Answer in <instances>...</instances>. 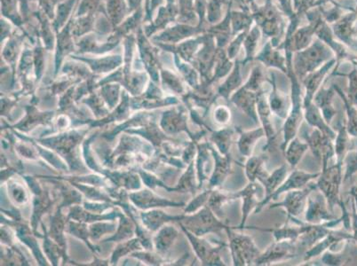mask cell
Instances as JSON below:
<instances>
[{
    "label": "cell",
    "instance_id": "1",
    "mask_svg": "<svg viewBox=\"0 0 357 266\" xmlns=\"http://www.w3.org/2000/svg\"><path fill=\"white\" fill-rule=\"evenodd\" d=\"M343 164L336 163L331 166H328L326 170H323L319 178H317V189L324 194L327 201L328 207L330 212L334 213V208L339 206L342 210V215L340 219L342 220L344 227L346 231L351 229V220L350 215L347 212L345 203L343 202L340 196V187L343 182Z\"/></svg>",
    "mask_w": 357,
    "mask_h": 266
},
{
    "label": "cell",
    "instance_id": "2",
    "mask_svg": "<svg viewBox=\"0 0 357 266\" xmlns=\"http://www.w3.org/2000/svg\"><path fill=\"white\" fill-rule=\"evenodd\" d=\"M235 227L229 226L226 229L229 238V247L234 266H250L255 265L256 259L261 255L257 246L252 237L236 233Z\"/></svg>",
    "mask_w": 357,
    "mask_h": 266
},
{
    "label": "cell",
    "instance_id": "3",
    "mask_svg": "<svg viewBox=\"0 0 357 266\" xmlns=\"http://www.w3.org/2000/svg\"><path fill=\"white\" fill-rule=\"evenodd\" d=\"M303 128L301 137L307 142L314 157L322 165V171L326 170L329 166L330 161L335 157L334 139L317 128H312L310 131L303 126Z\"/></svg>",
    "mask_w": 357,
    "mask_h": 266
},
{
    "label": "cell",
    "instance_id": "4",
    "mask_svg": "<svg viewBox=\"0 0 357 266\" xmlns=\"http://www.w3.org/2000/svg\"><path fill=\"white\" fill-rule=\"evenodd\" d=\"M186 228L195 235L202 237L207 233L220 235L229 226L219 219L208 206H204L199 212L186 219Z\"/></svg>",
    "mask_w": 357,
    "mask_h": 266
},
{
    "label": "cell",
    "instance_id": "5",
    "mask_svg": "<svg viewBox=\"0 0 357 266\" xmlns=\"http://www.w3.org/2000/svg\"><path fill=\"white\" fill-rule=\"evenodd\" d=\"M184 232L186 233L191 244H192L195 252L197 258L200 259L203 265L212 266H226L225 262L222 260L220 256V251L229 244L225 242H218L217 245L212 244L206 240L201 239L200 236L195 235L183 227Z\"/></svg>",
    "mask_w": 357,
    "mask_h": 266
},
{
    "label": "cell",
    "instance_id": "6",
    "mask_svg": "<svg viewBox=\"0 0 357 266\" xmlns=\"http://www.w3.org/2000/svg\"><path fill=\"white\" fill-rule=\"evenodd\" d=\"M317 189V183H310L301 189L291 190L285 194L284 199L280 203L271 204L269 210L284 208L287 212V219H297L303 213L307 206V198L313 191Z\"/></svg>",
    "mask_w": 357,
    "mask_h": 266
},
{
    "label": "cell",
    "instance_id": "7",
    "mask_svg": "<svg viewBox=\"0 0 357 266\" xmlns=\"http://www.w3.org/2000/svg\"><path fill=\"white\" fill-rule=\"evenodd\" d=\"M297 242L291 241H275L256 259L255 265H271L275 263L291 259L297 256Z\"/></svg>",
    "mask_w": 357,
    "mask_h": 266
},
{
    "label": "cell",
    "instance_id": "8",
    "mask_svg": "<svg viewBox=\"0 0 357 266\" xmlns=\"http://www.w3.org/2000/svg\"><path fill=\"white\" fill-rule=\"evenodd\" d=\"M317 190L313 191L307 198L305 221L308 224H323L333 221L336 219V217L330 212L326 197Z\"/></svg>",
    "mask_w": 357,
    "mask_h": 266
},
{
    "label": "cell",
    "instance_id": "9",
    "mask_svg": "<svg viewBox=\"0 0 357 266\" xmlns=\"http://www.w3.org/2000/svg\"><path fill=\"white\" fill-rule=\"evenodd\" d=\"M211 154L214 160V168L209 178L208 188L216 189L225 182L227 178L232 173V157L229 154L223 155L211 143H208Z\"/></svg>",
    "mask_w": 357,
    "mask_h": 266
},
{
    "label": "cell",
    "instance_id": "10",
    "mask_svg": "<svg viewBox=\"0 0 357 266\" xmlns=\"http://www.w3.org/2000/svg\"><path fill=\"white\" fill-rule=\"evenodd\" d=\"M353 241V235L344 231H335L332 230L330 233L321 241L314 244L312 248L307 249L304 255V262L312 260V259L323 255L326 251L337 252L335 248L342 242Z\"/></svg>",
    "mask_w": 357,
    "mask_h": 266
},
{
    "label": "cell",
    "instance_id": "11",
    "mask_svg": "<svg viewBox=\"0 0 357 266\" xmlns=\"http://www.w3.org/2000/svg\"><path fill=\"white\" fill-rule=\"evenodd\" d=\"M257 114L259 122L264 130L265 137L267 139V143L263 147V152L271 151L275 144V139L278 135L275 128L272 122V113L269 108L268 98L264 93H259L257 100Z\"/></svg>",
    "mask_w": 357,
    "mask_h": 266
},
{
    "label": "cell",
    "instance_id": "12",
    "mask_svg": "<svg viewBox=\"0 0 357 266\" xmlns=\"http://www.w3.org/2000/svg\"><path fill=\"white\" fill-rule=\"evenodd\" d=\"M259 190V185L257 182H249L243 189L234 193L236 200L243 201L241 223L238 227H235L236 230L245 229L246 222L251 212L256 209L259 203L257 199Z\"/></svg>",
    "mask_w": 357,
    "mask_h": 266
},
{
    "label": "cell",
    "instance_id": "13",
    "mask_svg": "<svg viewBox=\"0 0 357 266\" xmlns=\"http://www.w3.org/2000/svg\"><path fill=\"white\" fill-rule=\"evenodd\" d=\"M259 93L257 90H255L245 86L243 88L240 89L238 93L234 94L230 99V102L235 104L238 108L245 113L250 119H252L255 123H259L257 114V100Z\"/></svg>",
    "mask_w": 357,
    "mask_h": 266
},
{
    "label": "cell",
    "instance_id": "14",
    "mask_svg": "<svg viewBox=\"0 0 357 266\" xmlns=\"http://www.w3.org/2000/svg\"><path fill=\"white\" fill-rule=\"evenodd\" d=\"M288 176V167L287 164L281 165L280 167L275 169L273 173H268L263 180L259 181L263 187L265 188V196L258 203L257 207L255 210V214H257L267 205L268 203L271 202V197L273 196L275 191L279 187L284 183Z\"/></svg>",
    "mask_w": 357,
    "mask_h": 266
},
{
    "label": "cell",
    "instance_id": "15",
    "mask_svg": "<svg viewBox=\"0 0 357 266\" xmlns=\"http://www.w3.org/2000/svg\"><path fill=\"white\" fill-rule=\"evenodd\" d=\"M301 232L300 237H298L297 244L301 248L310 249L312 248L314 244L324 237L328 233L332 231L333 228H330L327 222L323 224H308L303 223L301 221Z\"/></svg>",
    "mask_w": 357,
    "mask_h": 266
},
{
    "label": "cell",
    "instance_id": "16",
    "mask_svg": "<svg viewBox=\"0 0 357 266\" xmlns=\"http://www.w3.org/2000/svg\"><path fill=\"white\" fill-rule=\"evenodd\" d=\"M321 173H308L306 171L295 170L288 175L287 180L279 187L271 197V201L277 200L282 194L287 193L289 191L301 189L307 187L311 181L317 180Z\"/></svg>",
    "mask_w": 357,
    "mask_h": 266
},
{
    "label": "cell",
    "instance_id": "17",
    "mask_svg": "<svg viewBox=\"0 0 357 266\" xmlns=\"http://www.w3.org/2000/svg\"><path fill=\"white\" fill-rule=\"evenodd\" d=\"M291 222L295 223V226L289 225V221L283 226L277 228H261V227L251 226L245 227V229L256 230V231L271 233L273 235L275 241H291L297 242L301 232V221L298 219H291Z\"/></svg>",
    "mask_w": 357,
    "mask_h": 266
},
{
    "label": "cell",
    "instance_id": "18",
    "mask_svg": "<svg viewBox=\"0 0 357 266\" xmlns=\"http://www.w3.org/2000/svg\"><path fill=\"white\" fill-rule=\"evenodd\" d=\"M304 119L310 127L317 128L324 132V134L329 136L333 139H335L337 132L331 127L329 123L324 120L322 113L314 102L304 108Z\"/></svg>",
    "mask_w": 357,
    "mask_h": 266
},
{
    "label": "cell",
    "instance_id": "19",
    "mask_svg": "<svg viewBox=\"0 0 357 266\" xmlns=\"http://www.w3.org/2000/svg\"><path fill=\"white\" fill-rule=\"evenodd\" d=\"M210 141L215 146L217 150L223 155L230 154V148L233 144L234 137L238 132V127L224 126L220 130L211 129Z\"/></svg>",
    "mask_w": 357,
    "mask_h": 266
},
{
    "label": "cell",
    "instance_id": "20",
    "mask_svg": "<svg viewBox=\"0 0 357 266\" xmlns=\"http://www.w3.org/2000/svg\"><path fill=\"white\" fill-rule=\"evenodd\" d=\"M238 148L240 155L243 157H252L253 148L256 143L263 137H265V132L262 127L255 128L251 131H242L238 127Z\"/></svg>",
    "mask_w": 357,
    "mask_h": 266
},
{
    "label": "cell",
    "instance_id": "21",
    "mask_svg": "<svg viewBox=\"0 0 357 266\" xmlns=\"http://www.w3.org/2000/svg\"><path fill=\"white\" fill-rule=\"evenodd\" d=\"M335 147V157L337 163L343 164L346 155L352 150L351 136L347 131L346 123L342 121L337 122V136L334 139Z\"/></svg>",
    "mask_w": 357,
    "mask_h": 266
},
{
    "label": "cell",
    "instance_id": "22",
    "mask_svg": "<svg viewBox=\"0 0 357 266\" xmlns=\"http://www.w3.org/2000/svg\"><path fill=\"white\" fill-rule=\"evenodd\" d=\"M268 157L265 155H256V157H250L246 161L245 168L246 178L249 182H259L268 174L265 170V163Z\"/></svg>",
    "mask_w": 357,
    "mask_h": 266
},
{
    "label": "cell",
    "instance_id": "23",
    "mask_svg": "<svg viewBox=\"0 0 357 266\" xmlns=\"http://www.w3.org/2000/svg\"><path fill=\"white\" fill-rule=\"evenodd\" d=\"M307 149H310V148H308L307 142L301 141L297 136L289 142L284 153L288 164L293 170L300 163Z\"/></svg>",
    "mask_w": 357,
    "mask_h": 266
},
{
    "label": "cell",
    "instance_id": "24",
    "mask_svg": "<svg viewBox=\"0 0 357 266\" xmlns=\"http://www.w3.org/2000/svg\"><path fill=\"white\" fill-rule=\"evenodd\" d=\"M210 155L208 143L200 144L197 147V173L199 188L202 187L204 181L210 178Z\"/></svg>",
    "mask_w": 357,
    "mask_h": 266
},
{
    "label": "cell",
    "instance_id": "25",
    "mask_svg": "<svg viewBox=\"0 0 357 266\" xmlns=\"http://www.w3.org/2000/svg\"><path fill=\"white\" fill-rule=\"evenodd\" d=\"M333 93L332 91L323 90L317 93L314 97V103L316 104L317 108L320 109L324 120L329 123H332L333 119L335 118L336 109L333 105Z\"/></svg>",
    "mask_w": 357,
    "mask_h": 266
},
{
    "label": "cell",
    "instance_id": "26",
    "mask_svg": "<svg viewBox=\"0 0 357 266\" xmlns=\"http://www.w3.org/2000/svg\"><path fill=\"white\" fill-rule=\"evenodd\" d=\"M235 196L234 193L225 192V191H220L218 188L213 189L212 193L210 194L208 203L207 206L213 210L217 217L222 216V207L226 203L235 201Z\"/></svg>",
    "mask_w": 357,
    "mask_h": 266
},
{
    "label": "cell",
    "instance_id": "27",
    "mask_svg": "<svg viewBox=\"0 0 357 266\" xmlns=\"http://www.w3.org/2000/svg\"><path fill=\"white\" fill-rule=\"evenodd\" d=\"M268 102L269 108H271L274 115L282 120L287 118L291 107H289L287 100L279 94L275 87L271 96H269Z\"/></svg>",
    "mask_w": 357,
    "mask_h": 266
},
{
    "label": "cell",
    "instance_id": "28",
    "mask_svg": "<svg viewBox=\"0 0 357 266\" xmlns=\"http://www.w3.org/2000/svg\"><path fill=\"white\" fill-rule=\"evenodd\" d=\"M337 93L340 94L345 105L347 112V131L349 134L353 138H357V109L355 106L350 103L349 99H347L345 95L337 89Z\"/></svg>",
    "mask_w": 357,
    "mask_h": 266
},
{
    "label": "cell",
    "instance_id": "29",
    "mask_svg": "<svg viewBox=\"0 0 357 266\" xmlns=\"http://www.w3.org/2000/svg\"><path fill=\"white\" fill-rule=\"evenodd\" d=\"M347 245L346 249L343 251L337 252L326 251L322 255L321 258L320 265L327 266H340L346 265L347 263L351 261L349 253H347Z\"/></svg>",
    "mask_w": 357,
    "mask_h": 266
},
{
    "label": "cell",
    "instance_id": "30",
    "mask_svg": "<svg viewBox=\"0 0 357 266\" xmlns=\"http://www.w3.org/2000/svg\"><path fill=\"white\" fill-rule=\"evenodd\" d=\"M344 164L346 165L345 174L343 177V181L345 182L357 173V149H352L349 152L344 160Z\"/></svg>",
    "mask_w": 357,
    "mask_h": 266
},
{
    "label": "cell",
    "instance_id": "31",
    "mask_svg": "<svg viewBox=\"0 0 357 266\" xmlns=\"http://www.w3.org/2000/svg\"><path fill=\"white\" fill-rule=\"evenodd\" d=\"M238 71V70L235 71V72L231 75V77L227 80V82L220 87L219 95L223 97L224 99L228 100L232 91L235 90L236 87H238L240 83H241V79H240Z\"/></svg>",
    "mask_w": 357,
    "mask_h": 266
},
{
    "label": "cell",
    "instance_id": "32",
    "mask_svg": "<svg viewBox=\"0 0 357 266\" xmlns=\"http://www.w3.org/2000/svg\"><path fill=\"white\" fill-rule=\"evenodd\" d=\"M231 111H230V109L227 106H219L214 110V122L220 125H228L230 120H231Z\"/></svg>",
    "mask_w": 357,
    "mask_h": 266
},
{
    "label": "cell",
    "instance_id": "33",
    "mask_svg": "<svg viewBox=\"0 0 357 266\" xmlns=\"http://www.w3.org/2000/svg\"><path fill=\"white\" fill-rule=\"evenodd\" d=\"M213 189H208L204 191L202 194H200L199 196L195 198V199L190 203V205L188 206L186 209V212H197V210L202 209L203 207L207 205V203H208L209 197L211 193H212Z\"/></svg>",
    "mask_w": 357,
    "mask_h": 266
},
{
    "label": "cell",
    "instance_id": "34",
    "mask_svg": "<svg viewBox=\"0 0 357 266\" xmlns=\"http://www.w3.org/2000/svg\"><path fill=\"white\" fill-rule=\"evenodd\" d=\"M197 185L195 182V171L194 164H190V167L188 169L187 173H185L181 180V188L185 191H195Z\"/></svg>",
    "mask_w": 357,
    "mask_h": 266
},
{
    "label": "cell",
    "instance_id": "35",
    "mask_svg": "<svg viewBox=\"0 0 357 266\" xmlns=\"http://www.w3.org/2000/svg\"><path fill=\"white\" fill-rule=\"evenodd\" d=\"M349 100L354 106H357V74L350 77Z\"/></svg>",
    "mask_w": 357,
    "mask_h": 266
},
{
    "label": "cell",
    "instance_id": "36",
    "mask_svg": "<svg viewBox=\"0 0 357 266\" xmlns=\"http://www.w3.org/2000/svg\"><path fill=\"white\" fill-rule=\"evenodd\" d=\"M350 203H351L352 206L351 229L353 231V241H355L357 244V213L354 199L350 200Z\"/></svg>",
    "mask_w": 357,
    "mask_h": 266
},
{
    "label": "cell",
    "instance_id": "37",
    "mask_svg": "<svg viewBox=\"0 0 357 266\" xmlns=\"http://www.w3.org/2000/svg\"><path fill=\"white\" fill-rule=\"evenodd\" d=\"M350 196L353 197L354 202H355V206L357 213V185L356 186L352 187L351 189H350L349 193Z\"/></svg>",
    "mask_w": 357,
    "mask_h": 266
}]
</instances>
